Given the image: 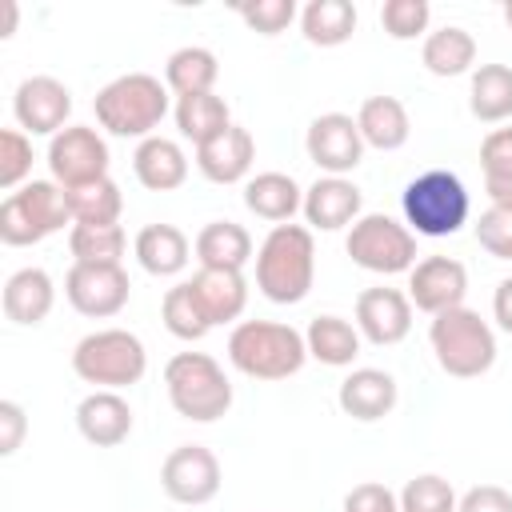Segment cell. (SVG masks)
<instances>
[{
  "label": "cell",
  "mask_w": 512,
  "mask_h": 512,
  "mask_svg": "<svg viewBox=\"0 0 512 512\" xmlns=\"http://www.w3.org/2000/svg\"><path fill=\"white\" fill-rule=\"evenodd\" d=\"M316 280V244L304 224H276L256 248V288L272 304H300Z\"/></svg>",
  "instance_id": "1"
},
{
  "label": "cell",
  "mask_w": 512,
  "mask_h": 512,
  "mask_svg": "<svg viewBox=\"0 0 512 512\" xmlns=\"http://www.w3.org/2000/svg\"><path fill=\"white\" fill-rule=\"evenodd\" d=\"M228 360L236 372H244L252 380H288L304 368L308 344L292 324L244 320L228 336Z\"/></svg>",
  "instance_id": "2"
},
{
  "label": "cell",
  "mask_w": 512,
  "mask_h": 512,
  "mask_svg": "<svg viewBox=\"0 0 512 512\" xmlns=\"http://www.w3.org/2000/svg\"><path fill=\"white\" fill-rule=\"evenodd\" d=\"M92 108H96V120L104 132L148 140L152 128L168 112V84H160L148 72H128V76H116L112 84H104L96 92Z\"/></svg>",
  "instance_id": "3"
},
{
  "label": "cell",
  "mask_w": 512,
  "mask_h": 512,
  "mask_svg": "<svg viewBox=\"0 0 512 512\" xmlns=\"http://www.w3.org/2000/svg\"><path fill=\"white\" fill-rule=\"evenodd\" d=\"M428 344L436 352V364L456 380H476L496 364V332L488 328V320H480V312L464 304L432 316Z\"/></svg>",
  "instance_id": "4"
},
{
  "label": "cell",
  "mask_w": 512,
  "mask_h": 512,
  "mask_svg": "<svg viewBox=\"0 0 512 512\" xmlns=\"http://www.w3.org/2000/svg\"><path fill=\"white\" fill-rule=\"evenodd\" d=\"M164 388L184 420L212 424L232 408V384L208 352H176L164 364Z\"/></svg>",
  "instance_id": "5"
},
{
  "label": "cell",
  "mask_w": 512,
  "mask_h": 512,
  "mask_svg": "<svg viewBox=\"0 0 512 512\" xmlns=\"http://www.w3.org/2000/svg\"><path fill=\"white\" fill-rule=\"evenodd\" d=\"M400 208H404V224L416 236H452L468 224V212H472L464 180L444 168H432L408 180Z\"/></svg>",
  "instance_id": "6"
},
{
  "label": "cell",
  "mask_w": 512,
  "mask_h": 512,
  "mask_svg": "<svg viewBox=\"0 0 512 512\" xmlns=\"http://www.w3.org/2000/svg\"><path fill=\"white\" fill-rule=\"evenodd\" d=\"M64 224H72V208H68V192L56 180H28L24 188L8 192L0 204V240L8 248L40 244Z\"/></svg>",
  "instance_id": "7"
},
{
  "label": "cell",
  "mask_w": 512,
  "mask_h": 512,
  "mask_svg": "<svg viewBox=\"0 0 512 512\" xmlns=\"http://www.w3.org/2000/svg\"><path fill=\"white\" fill-rule=\"evenodd\" d=\"M148 368V352L140 344V336H132L128 328H100V332H88L76 348H72V372L84 380V384H96V388H128L144 376Z\"/></svg>",
  "instance_id": "8"
},
{
  "label": "cell",
  "mask_w": 512,
  "mask_h": 512,
  "mask_svg": "<svg viewBox=\"0 0 512 512\" xmlns=\"http://www.w3.org/2000/svg\"><path fill=\"white\" fill-rule=\"evenodd\" d=\"M352 264H360L364 272H380V276H396V272H412L416 268V232L384 212H368L348 228L344 240Z\"/></svg>",
  "instance_id": "9"
},
{
  "label": "cell",
  "mask_w": 512,
  "mask_h": 512,
  "mask_svg": "<svg viewBox=\"0 0 512 512\" xmlns=\"http://www.w3.org/2000/svg\"><path fill=\"white\" fill-rule=\"evenodd\" d=\"M48 172L60 188H80L108 176V144L88 124H68L48 140Z\"/></svg>",
  "instance_id": "10"
},
{
  "label": "cell",
  "mask_w": 512,
  "mask_h": 512,
  "mask_svg": "<svg viewBox=\"0 0 512 512\" xmlns=\"http://www.w3.org/2000/svg\"><path fill=\"white\" fill-rule=\"evenodd\" d=\"M220 460L204 444H180L160 464V488L176 504H208L220 492Z\"/></svg>",
  "instance_id": "11"
},
{
  "label": "cell",
  "mask_w": 512,
  "mask_h": 512,
  "mask_svg": "<svg viewBox=\"0 0 512 512\" xmlns=\"http://www.w3.org/2000/svg\"><path fill=\"white\" fill-rule=\"evenodd\" d=\"M128 272L120 264H72L64 276V296L80 316L108 320L128 304Z\"/></svg>",
  "instance_id": "12"
},
{
  "label": "cell",
  "mask_w": 512,
  "mask_h": 512,
  "mask_svg": "<svg viewBox=\"0 0 512 512\" xmlns=\"http://www.w3.org/2000/svg\"><path fill=\"white\" fill-rule=\"evenodd\" d=\"M304 148H308V160L328 172V176H344L352 172L360 160H364V136L356 128L352 116L344 112H324L308 124V136H304Z\"/></svg>",
  "instance_id": "13"
},
{
  "label": "cell",
  "mask_w": 512,
  "mask_h": 512,
  "mask_svg": "<svg viewBox=\"0 0 512 512\" xmlns=\"http://www.w3.org/2000/svg\"><path fill=\"white\" fill-rule=\"evenodd\" d=\"M12 112H16V120H20L24 132H32V136H56V132L68 128L72 92L56 76H28V80H20V88L12 96Z\"/></svg>",
  "instance_id": "14"
},
{
  "label": "cell",
  "mask_w": 512,
  "mask_h": 512,
  "mask_svg": "<svg viewBox=\"0 0 512 512\" xmlns=\"http://www.w3.org/2000/svg\"><path fill=\"white\" fill-rule=\"evenodd\" d=\"M464 296H468V268L452 256H424L408 272V300L428 316L460 308Z\"/></svg>",
  "instance_id": "15"
},
{
  "label": "cell",
  "mask_w": 512,
  "mask_h": 512,
  "mask_svg": "<svg viewBox=\"0 0 512 512\" xmlns=\"http://www.w3.org/2000/svg\"><path fill=\"white\" fill-rule=\"evenodd\" d=\"M356 328L380 348L400 344L412 332V300L400 288H364L356 296Z\"/></svg>",
  "instance_id": "16"
},
{
  "label": "cell",
  "mask_w": 512,
  "mask_h": 512,
  "mask_svg": "<svg viewBox=\"0 0 512 512\" xmlns=\"http://www.w3.org/2000/svg\"><path fill=\"white\" fill-rule=\"evenodd\" d=\"M396 396H400V388H396L392 372H384V368H356L340 380V392H336L340 412L360 424L384 420L396 408Z\"/></svg>",
  "instance_id": "17"
},
{
  "label": "cell",
  "mask_w": 512,
  "mask_h": 512,
  "mask_svg": "<svg viewBox=\"0 0 512 512\" xmlns=\"http://www.w3.org/2000/svg\"><path fill=\"white\" fill-rule=\"evenodd\" d=\"M304 220L320 232H340L360 220V188L344 176H320L304 192Z\"/></svg>",
  "instance_id": "18"
},
{
  "label": "cell",
  "mask_w": 512,
  "mask_h": 512,
  "mask_svg": "<svg viewBox=\"0 0 512 512\" xmlns=\"http://www.w3.org/2000/svg\"><path fill=\"white\" fill-rule=\"evenodd\" d=\"M76 428L88 444L96 448H116L128 440L132 432V408L120 392H108V388H96L92 396H84L76 404Z\"/></svg>",
  "instance_id": "19"
},
{
  "label": "cell",
  "mask_w": 512,
  "mask_h": 512,
  "mask_svg": "<svg viewBox=\"0 0 512 512\" xmlns=\"http://www.w3.org/2000/svg\"><path fill=\"white\" fill-rule=\"evenodd\" d=\"M252 160H256V140L240 124L224 128L216 140H208V144L196 148V168L212 184H236V180H244L248 168H252Z\"/></svg>",
  "instance_id": "20"
},
{
  "label": "cell",
  "mask_w": 512,
  "mask_h": 512,
  "mask_svg": "<svg viewBox=\"0 0 512 512\" xmlns=\"http://www.w3.org/2000/svg\"><path fill=\"white\" fill-rule=\"evenodd\" d=\"M132 172L148 192H172L188 180V156L168 136H148L132 152Z\"/></svg>",
  "instance_id": "21"
},
{
  "label": "cell",
  "mask_w": 512,
  "mask_h": 512,
  "mask_svg": "<svg viewBox=\"0 0 512 512\" xmlns=\"http://www.w3.org/2000/svg\"><path fill=\"white\" fill-rule=\"evenodd\" d=\"M244 208L260 220L276 224H292V216L304 208V188L284 176V172H260L244 184Z\"/></svg>",
  "instance_id": "22"
},
{
  "label": "cell",
  "mask_w": 512,
  "mask_h": 512,
  "mask_svg": "<svg viewBox=\"0 0 512 512\" xmlns=\"http://www.w3.org/2000/svg\"><path fill=\"white\" fill-rule=\"evenodd\" d=\"M52 304H56V288L44 268H20L4 280V316L12 324L36 328L52 312Z\"/></svg>",
  "instance_id": "23"
},
{
  "label": "cell",
  "mask_w": 512,
  "mask_h": 512,
  "mask_svg": "<svg viewBox=\"0 0 512 512\" xmlns=\"http://www.w3.org/2000/svg\"><path fill=\"white\" fill-rule=\"evenodd\" d=\"M196 260L200 268H228V272H244V264L252 260V236L248 228H240L236 220H212L196 232Z\"/></svg>",
  "instance_id": "24"
},
{
  "label": "cell",
  "mask_w": 512,
  "mask_h": 512,
  "mask_svg": "<svg viewBox=\"0 0 512 512\" xmlns=\"http://www.w3.org/2000/svg\"><path fill=\"white\" fill-rule=\"evenodd\" d=\"M136 260L152 276H176L192 260V244L176 224H148L136 232Z\"/></svg>",
  "instance_id": "25"
},
{
  "label": "cell",
  "mask_w": 512,
  "mask_h": 512,
  "mask_svg": "<svg viewBox=\"0 0 512 512\" xmlns=\"http://www.w3.org/2000/svg\"><path fill=\"white\" fill-rule=\"evenodd\" d=\"M192 288H196V296H200V304H204L212 328H216V324H232V320L244 312V304H248V280H244V272L200 268V272L192 276Z\"/></svg>",
  "instance_id": "26"
},
{
  "label": "cell",
  "mask_w": 512,
  "mask_h": 512,
  "mask_svg": "<svg viewBox=\"0 0 512 512\" xmlns=\"http://www.w3.org/2000/svg\"><path fill=\"white\" fill-rule=\"evenodd\" d=\"M356 128L364 136V144L380 148V152H396L404 148L412 124H408V108L396 96H368L356 112Z\"/></svg>",
  "instance_id": "27"
},
{
  "label": "cell",
  "mask_w": 512,
  "mask_h": 512,
  "mask_svg": "<svg viewBox=\"0 0 512 512\" xmlns=\"http://www.w3.org/2000/svg\"><path fill=\"white\" fill-rule=\"evenodd\" d=\"M420 60H424V68L432 76H464L476 64V40H472L468 28L444 24V28H436V32L424 36Z\"/></svg>",
  "instance_id": "28"
},
{
  "label": "cell",
  "mask_w": 512,
  "mask_h": 512,
  "mask_svg": "<svg viewBox=\"0 0 512 512\" xmlns=\"http://www.w3.org/2000/svg\"><path fill=\"white\" fill-rule=\"evenodd\" d=\"M468 112L480 124H504L512 116V68L508 64H480L472 72Z\"/></svg>",
  "instance_id": "29"
},
{
  "label": "cell",
  "mask_w": 512,
  "mask_h": 512,
  "mask_svg": "<svg viewBox=\"0 0 512 512\" xmlns=\"http://www.w3.org/2000/svg\"><path fill=\"white\" fill-rule=\"evenodd\" d=\"M300 28H304L308 44L336 48V44L352 40V32H356V8H352V0H308L300 12Z\"/></svg>",
  "instance_id": "30"
},
{
  "label": "cell",
  "mask_w": 512,
  "mask_h": 512,
  "mask_svg": "<svg viewBox=\"0 0 512 512\" xmlns=\"http://www.w3.org/2000/svg\"><path fill=\"white\" fill-rule=\"evenodd\" d=\"M176 128L184 140H192L196 148L216 140L224 128H232L228 104L216 92H196V96H180L176 100Z\"/></svg>",
  "instance_id": "31"
},
{
  "label": "cell",
  "mask_w": 512,
  "mask_h": 512,
  "mask_svg": "<svg viewBox=\"0 0 512 512\" xmlns=\"http://www.w3.org/2000/svg\"><path fill=\"white\" fill-rule=\"evenodd\" d=\"M308 356H316L328 368H348L360 356V328H352L340 316H316L304 332Z\"/></svg>",
  "instance_id": "32"
},
{
  "label": "cell",
  "mask_w": 512,
  "mask_h": 512,
  "mask_svg": "<svg viewBox=\"0 0 512 512\" xmlns=\"http://www.w3.org/2000/svg\"><path fill=\"white\" fill-rule=\"evenodd\" d=\"M216 76H220L216 56L208 48H196V44L176 48L168 56V64H164V84L176 92V100L180 96H196V92H212Z\"/></svg>",
  "instance_id": "33"
},
{
  "label": "cell",
  "mask_w": 512,
  "mask_h": 512,
  "mask_svg": "<svg viewBox=\"0 0 512 512\" xmlns=\"http://www.w3.org/2000/svg\"><path fill=\"white\" fill-rule=\"evenodd\" d=\"M160 320H164V328H168L176 340H204L208 328H212V320H208V312H204V304H200L192 280L172 284V288L164 292Z\"/></svg>",
  "instance_id": "34"
},
{
  "label": "cell",
  "mask_w": 512,
  "mask_h": 512,
  "mask_svg": "<svg viewBox=\"0 0 512 512\" xmlns=\"http://www.w3.org/2000/svg\"><path fill=\"white\" fill-rule=\"evenodd\" d=\"M64 192H68L72 224H116L120 220L124 196H120V184L112 176L80 184V188H64Z\"/></svg>",
  "instance_id": "35"
},
{
  "label": "cell",
  "mask_w": 512,
  "mask_h": 512,
  "mask_svg": "<svg viewBox=\"0 0 512 512\" xmlns=\"http://www.w3.org/2000/svg\"><path fill=\"white\" fill-rule=\"evenodd\" d=\"M68 248L76 256V264H120L128 236L120 224H72Z\"/></svg>",
  "instance_id": "36"
},
{
  "label": "cell",
  "mask_w": 512,
  "mask_h": 512,
  "mask_svg": "<svg viewBox=\"0 0 512 512\" xmlns=\"http://www.w3.org/2000/svg\"><path fill=\"white\" fill-rule=\"evenodd\" d=\"M456 492L444 476L436 472H424V476H412L400 492V512H456Z\"/></svg>",
  "instance_id": "37"
},
{
  "label": "cell",
  "mask_w": 512,
  "mask_h": 512,
  "mask_svg": "<svg viewBox=\"0 0 512 512\" xmlns=\"http://www.w3.org/2000/svg\"><path fill=\"white\" fill-rule=\"evenodd\" d=\"M432 8L428 0H384L380 8V24L392 40H416L420 32H428Z\"/></svg>",
  "instance_id": "38"
},
{
  "label": "cell",
  "mask_w": 512,
  "mask_h": 512,
  "mask_svg": "<svg viewBox=\"0 0 512 512\" xmlns=\"http://www.w3.org/2000/svg\"><path fill=\"white\" fill-rule=\"evenodd\" d=\"M32 172V140L20 128H4L0 132V188H24Z\"/></svg>",
  "instance_id": "39"
},
{
  "label": "cell",
  "mask_w": 512,
  "mask_h": 512,
  "mask_svg": "<svg viewBox=\"0 0 512 512\" xmlns=\"http://www.w3.org/2000/svg\"><path fill=\"white\" fill-rule=\"evenodd\" d=\"M476 240L488 256L496 260H512V208L492 204L488 212H480L476 220Z\"/></svg>",
  "instance_id": "40"
},
{
  "label": "cell",
  "mask_w": 512,
  "mask_h": 512,
  "mask_svg": "<svg viewBox=\"0 0 512 512\" xmlns=\"http://www.w3.org/2000/svg\"><path fill=\"white\" fill-rule=\"evenodd\" d=\"M240 20L260 36H276L296 20V4L292 0H252V4H240Z\"/></svg>",
  "instance_id": "41"
},
{
  "label": "cell",
  "mask_w": 512,
  "mask_h": 512,
  "mask_svg": "<svg viewBox=\"0 0 512 512\" xmlns=\"http://www.w3.org/2000/svg\"><path fill=\"white\" fill-rule=\"evenodd\" d=\"M480 168L488 180H512V128H492L480 144Z\"/></svg>",
  "instance_id": "42"
},
{
  "label": "cell",
  "mask_w": 512,
  "mask_h": 512,
  "mask_svg": "<svg viewBox=\"0 0 512 512\" xmlns=\"http://www.w3.org/2000/svg\"><path fill=\"white\" fill-rule=\"evenodd\" d=\"M344 512H400V496L388 484L364 480L344 496Z\"/></svg>",
  "instance_id": "43"
},
{
  "label": "cell",
  "mask_w": 512,
  "mask_h": 512,
  "mask_svg": "<svg viewBox=\"0 0 512 512\" xmlns=\"http://www.w3.org/2000/svg\"><path fill=\"white\" fill-rule=\"evenodd\" d=\"M456 512H512V492L500 484H476L460 496Z\"/></svg>",
  "instance_id": "44"
},
{
  "label": "cell",
  "mask_w": 512,
  "mask_h": 512,
  "mask_svg": "<svg viewBox=\"0 0 512 512\" xmlns=\"http://www.w3.org/2000/svg\"><path fill=\"white\" fill-rule=\"evenodd\" d=\"M28 432V416L16 400H0V456H12Z\"/></svg>",
  "instance_id": "45"
},
{
  "label": "cell",
  "mask_w": 512,
  "mask_h": 512,
  "mask_svg": "<svg viewBox=\"0 0 512 512\" xmlns=\"http://www.w3.org/2000/svg\"><path fill=\"white\" fill-rule=\"evenodd\" d=\"M492 316H496V324H500V328L512 336V276L496 284V296H492Z\"/></svg>",
  "instance_id": "46"
},
{
  "label": "cell",
  "mask_w": 512,
  "mask_h": 512,
  "mask_svg": "<svg viewBox=\"0 0 512 512\" xmlns=\"http://www.w3.org/2000/svg\"><path fill=\"white\" fill-rule=\"evenodd\" d=\"M484 192H488V200H492V204L512 208V180H488V184H484Z\"/></svg>",
  "instance_id": "47"
},
{
  "label": "cell",
  "mask_w": 512,
  "mask_h": 512,
  "mask_svg": "<svg viewBox=\"0 0 512 512\" xmlns=\"http://www.w3.org/2000/svg\"><path fill=\"white\" fill-rule=\"evenodd\" d=\"M16 16H20V12H16V4H12V0H8V4H4V32H0V36H4V40H8V36H12V32H16Z\"/></svg>",
  "instance_id": "48"
},
{
  "label": "cell",
  "mask_w": 512,
  "mask_h": 512,
  "mask_svg": "<svg viewBox=\"0 0 512 512\" xmlns=\"http://www.w3.org/2000/svg\"><path fill=\"white\" fill-rule=\"evenodd\" d=\"M504 24H508V28H512V0H508V4H504Z\"/></svg>",
  "instance_id": "49"
}]
</instances>
